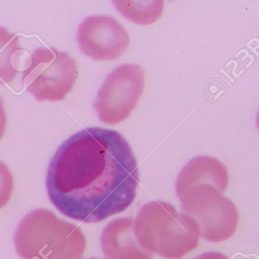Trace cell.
Returning a JSON list of instances; mask_svg holds the SVG:
<instances>
[{
  "label": "cell",
  "mask_w": 259,
  "mask_h": 259,
  "mask_svg": "<svg viewBox=\"0 0 259 259\" xmlns=\"http://www.w3.org/2000/svg\"><path fill=\"white\" fill-rule=\"evenodd\" d=\"M77 40L82 53L95 60H115L130 44L122 24L109 15L85 18L77 29Z\"/></svg>",
  "instance_id": "cell-7"
},
{
  "label": "cell",
  "mask_w": 259,
  "mask_h": 259,
  "mask_svg": "<svg viewBox=\"0 0 259 259\" xmlns=\"http://www.w3.org/2000/svg\"><path fill=\"white\" fill-rule=\"evenodd\" d=\"M100 243L106 259L152 258V254L139 243L131 217H121L108 224L102 233Z\"/></svg>",
  "instance_id": "cell-8"
},
{
  "label": "cell",
  "mask_w": 259,
  "mask_h": 259,
  "mask_svg": "<svg viewBox=\"0 0 259 259\" xmlns=\"http://www.w3.org/2000/svg\"><path fill=\"white\" fill-rule=\"evenodd\" d=\"M22 50L16 33L0 27V84L9 85L16 77Z\"/></svg>",
  "instance_id": "cell-10"
},
{
  "label": "cell",
  "mask_w": 259,
  "mask_h": 259,
  "mask_svg": "<svg viewBox=\"0 0 259 259\" xmlns=\"http://www.w3.org/2000/svg\"><path fill=\"white\" fill-rule=\"evenodd\" d=\"M144 71L136 64H124L108 76L94 107L100 121L116 125L128 118L143 94Z\"/></svg>",
  "instance_id": "cell-6"
},
{
  "label": "cell",
  "mask_w": 259,
  "mask_h": 259,
  "mask_svg": "<svg viewBox=\"0 0 259 259\" xmlns=\"http://www.w3.org/2000/svg\"><path fill=\"white\" fill-rule=\"evenodd\" d=\"M222 194L212 186H194L178 197L181 211L196 220L202 237L211 243L231 238L238 225L235 205Z\"/></svg>",
  "instance_id": "cell-5"
},
{
  "label": "cell",
  "mask_w": 259,
  "mask_h": 259,
  "mask_svg": "<svg viewBox=\"0 0 259 259\" xmlns=\"http://www.w3.org/2000/svg\"><path fill=\"white\" fill-rule=\"evenodd\" d=\"M6 123H7V119H6V111H5L4 101L3 97L0 95V140L3 138L6 131Z\"/></svg>",
  "instance_id": "cell-13"
},
{
  "label": "cell",
  "mask_w": 259,
  "mask_h": 259,
  "mask_svg": "<svg viewBox=\"0 0 259 259\" xmlns=\"http://www.w3.org/2000/svg\"><path fill=\"white\" fill-rule=\"evenodd\" d=\"M140 182L132 149L121 134L88 128L56 151L47 190L55 207L69 218L98 223L127 210Z\"/></svg>",
  "instance_id": "cell-1"
},
{
  "label": "cell",
  "mask_w": 259,
  "mask_h": 259,
  "mask_svg": "<svg viewBox=\"0 0 259 259\" xmlns=\"http://www.w3.org/2000/svg\"><path fill=\"white\" fill-rule=\"evenodd\" d=\"M88 259H100V258H88Z\"/></svg>",
  "instance_id": "cell-16"
},
{
  "label": "cell",
  "mask_w": 259,
  "mask_h": 259,
  "mask_svg": "<svg viewBox=\"0 0 259 259\" xmlns=\"http://www.w3.org/2000/svg\"><path fill=\"white\" fill-rule=\"evenodd\" d=\"M134 232L145 249L166 259H180L194 250L200 236L194 219L161 201L142 206L134 220Z\"/></svg>",
  "instance_id": "cell-2"
},
{
  "label": "cell",
  "mask_w": 259,
  "mask_h": 259,
  "mask_svg": "<svg viewBox=\"0 0 259 259\" xmlns=\"http://www.w3.org/2000/svg\"><path fill=\"white\" fill-rule=\"evenodd\" d=\"M193 259H229L226 255L216 252H205Z\"/></svg>",
  "instance_id": "cell-14"
},
{
  "label": "cell",
  "mask_w": 259,
  "mask_h": 259,
  "mask_svg": "<svg viewBox=\"0 0 259 259\" xmlns=\"http://www.w3.org/2000/svg\"><path fill=\"white\" fill-rule=\"evenodd\" d=\"M14 242L23 259H81L86 248V239L78 227L42 208L21 220Z\"/></svg>",
  "instance_id": "cell-3"
},
{
  "label": "cell",
  "mask_w": 259,
  "mask_h": 259,
  "mask_svg": "<svg viewBox=\"0 0 259 259\" xmlns=\"http://www.w3.org/2000/svg\"><path fill=\"white\" fill-rule=\"evenodd\" d=\"M256 125H257V127H258V129L259 130V110L258 112V114H257V117H256Z\"/></svg>",
  "instance_id": "cell-15"
},
{
  "label": "cell",
  "mask_w": 259,
  "mask_h": 259,
  "mask_svg": "<svg viewBox=\"0 0 259 259\" xmlns=\"http://www.w3.org/2000/svg\"><path fill=\"white\" fill-rule=\"evenodd\" d=\"M118 12L126 18L143 25L152 24L163 12V1H112Z\"/></svg>",
  "instance_id": "cell-11"
},
{
  "label": "cell",
  "mask_w": 259,
  "mask_h": 259,
  "mask_svg": "<svg viewBox=\"0 0 259 259\" xmlns=\"http://www.w3.org/2000/svg\"><path fill=\"white\" fill-rule=\"evenodd\" d=\"M77 79L74 59L53 47L35 50L21 76L26 91L39 101L64 100Z\"/></svg>",
  "instance_id": "cell-4"
},
{
  "label": "cell",
  "mask_w": 259,
  "mask_h": 259,
  "mask_svg": "<svg viewBox=\"0 0 259 259\" xmlns=\"http://www.w3.org/2000/svg\"><path fill=\"white\" fill-rule=\"evenodd\" d=\"M14 181L12 173L4 163L0 161V209L7 205L12 197Z\"/></svg>",
  "instance_id": "cell-12"
},
{
  "label": "cell",
  "mask_w": 259,
  "mask_h": 259,
  "mask_svg": "<svg viewBox=\"0 0 259 259\" xmlns=\"http://www.w3.org/2000/svg\"><path fill=\"white\" fill-rule=\"evenodd\" d=\"M229 182L228 169L220 161L209 156H199L189 161L176 181L177 196L194 186L209 185L225 193Z\"/></svg>",
  "instance_id": "cell-9"
}]
</instances>
